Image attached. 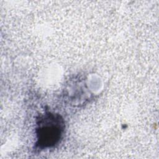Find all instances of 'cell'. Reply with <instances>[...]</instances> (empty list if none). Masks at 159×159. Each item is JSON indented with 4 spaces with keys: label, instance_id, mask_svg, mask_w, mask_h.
<instances>
[{
    "label": "cell",
    "instance_id": "obj_1",
    "mask_svg": "<svg viewBox=\"0 0 159 159\" xmlns=\"http://www.w3.org/2000/svg\"><path fill=\"white\" fill-rule=\"evenodd\" d=\"M37 129V145L42 148L50 147L61 139L64 129L63 119L59 115L45 114L39 119Z\"/></svg>",
    "mask_w": 159,
    "mask_h": 159
}]
</instances>
